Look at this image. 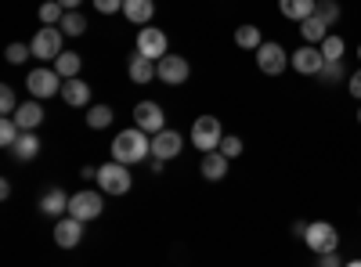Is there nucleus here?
Here are the masks:
<instances>
[{"instance_id":"nucleus-1","label":"nucleus","mask_w":361,"mask_h":267,"mask_svg":"<svg viewBox=\"0 0 361 267\" xmlns=\"http://www.w3.org/2000/svg\"><path fill=\"white\" fill-rule=\"evenodd\" d=\"M152 156V134H145L141 127H130V130H119L112 137V159L123 163V166H134L141 159Z\"/></svg>"},{"instance_id":"nucleus-2","label":"nucleus","mask_w":361,"mask_h":267,"mask_svg":"<svg viewBox=\"0 0 361 267\" xmlns=\"http://www.w3.org/2000/svg\"><path fill=\"white\" fill-rule=\"evenodd\" d=\"M221 141H224V127H221L217 116H199V120L192 123V144L199 148L202 156L206 152H217Z\"/></svg>"},{"instance_id":"nucleus-3","label":"nucleus","mask_w":361,"mask_h":267,"mask_svg":"<svg viewBox=\"0 0 361 267\" xmlns=\"http://www.w3.org/2000/svg\"><path fill=\"white\" fill-rule=\"evenodd\" d=\"M304 246L314 253V256H325V253H336L340 249V231L329 224V221H314L307 224V235H304Z\"/></svg>"},{"instance_id":"nucleus-4","label":"nucleus","mask_w":361,"mask_h":267,"mask_svg":"<svg viewBox=\"0 0 361 267\" xmlns=\"http://www.w3.org/2000/svg\"><path fill=\"white\" fill-rule=\"evenodd\" d=\"M102 210H105V195L94 192V188H83V192L69 195V217H76V221H83V224H87V221H98Z\"/></svg>"},{"instance_id":"nucleus-5","label":"nucleus","mask_w":361,"mask_h":267,"mask_svg":"<svg viewBox=\"0 0 361 267\" xmlns=\"http://www.w3.org/2000/svg\"><path fill=\"white\" fill-rule=\"evenodd\" d=\"M98 192H109V195H127L130 192V166L123 163H105L98 166Z\"/></svg>"},{"instance_id":"nucleus-6","label":"nucleus","mask_w":361,"mask_h":267,"mask_svg":"<svg viewBox=\"0 0 361 267\" xmlns=\"http://www.w3.org/2000/svg\"><path fill=\"white\" fill-rule=\"evenodd\" d=\"M62 76H58L54 69H33L25 76V91H29V98H37V101H44V98H54V94H62Z\"/></svg>"},{"instance_id":"nucleus-7","label":"nucleus","mask_w":361,"mask_h":267,"mask_svg":"<svg viewBox=\"0 0 361 267\" xmlns=\"http://www.w3.org/2000/svg\"><path fill=\"white\" fill-rule=\"evenodd\" d=\"M62 40H66V33H62L58 25H44L40 33L33 37V44H29V47H33V54L40 58V62H54V58L66 51Z\"/></svg>"},{"instance_id":"nucleus-8","label":"nucleus","mask_w":361,"mask_h":267,"mask_svg":"<svg viewBox=\"0 0 361 267\" xmlns=\"http://www.w3.org/2000/svg\"><path fill=\"white\" fill-rule=\"evenodd\" d=\"M166 47H170V40H166L163 29H156V25H141V33H137V54H145V58H152V62H159V58L170 54Z\"/></svg>"},{"instance_id":"nucleus-9","label":"nucleus","mask_w":361,"mask_h":267,"mask_svg":"<svg viewBox=\"0 0 361 267\" xmlns=\"http://www.w3.org/2000/svg\"><path fill=\"white\" fill-rule=\"evenodd\" d=\"M257 69H260L264 76H282V73L289 69L286 47H282V44H264V47L257 51Z\"/></svg>"},{"instance_id":"nucleus-10","label":"nucleus","mask_w":361,"mask_h":267,"mask_svg":"<svg viewBox=\"0 0 361 267\" xmlns=\"http://www.w3.org/2000/svg\"><path fill=\"white\" fill-rule=\"evenodd\" d=\"M134 127H141L145 134H159L166 130V116L159 101H137L134 105Z\"/></svg>"},{"instance_id":"nucleus-11","label":"nucleus","mask_w":361,"mask_h":267,"mask_svg":"<svg viewBox=\"0 0 361 267\" xmlns=\"http://www.w3.org/2000/svg\"><path fill=\"white\" fill-rule=\"evenodd\" d=\"M156 80L170 83V87H180L188 80V58H180V54H166L156 62Z\"/></svg>"},{"instance_id":"nucleus-12","label":"nucleus","mask_w":361,"mask_h":267,"mask_svg":"<svg viewBox=\"0 0 361 267\" xmlns=\"http://www.w3.org/2000/svg\"><path fill=\"white\" fill-rule=\"evenodd\" d=\"M289 66H293L300 76H318L322 66H325V58H322V51H318L314 44H307V47H296V54L289 58Z\"/></svg>"},{"instance_id":"nucleus-13","label":"nucleus","mask_w":361,"mask_h":267,"mask_svg":"<svg viewBox=\"0 0 361 267\" xmlns=\"http://www.w3.org/2000/svg\"><path fill=\"white\" fill-rule=\"evenodd\" d=\"M180 148H185V137H180L177 130H159V134H152V159H173V156H180Z\"/></svg>"},{"instance_id":"nucleus-14","label":"nucleus","mask_w":361,"mask_h":267,"mask_svg":"<svg viewBox=\"0 0 361 267\" xmlns=\"http://www.w3.org/2000/svg\"><path fill=\"white\" fill-rule=\"evenodd\" d=\"M54 242L62 246V249H76L83 242V221H76V217L66 213V221L54 224Z\"/></svg>"},{"instance_id":"nucleus-15","label":"nucleus","mask_w":361,"mask_h":267,"mask_svg":"<svg viewBox=\"0 0 361 267\" xmlns=\"http://www.w3.org/2000/svg\"><path fill=\"white\" fill-rule=\"evenodd\" d=\"M11 120H15L22 130H37V127L44 123V105H40L37 98H29V101L18 105V112L11 116Z\"/></svg>"},{"instance_id":"nucleus-16","label":"nucleus","mask_w":361,"mask_h":267,"mask_svg":"<svg viewBox=\"0 0 361 267\" xmlns=\"http://www.w3.org/2000/svg\"><path fill=\"white\" fill-rule=\"evenodd\" d=\"M62 101H66V105H73V108L90 105V83H83L80 76L66 80V83H62Z\"/></svg>"},{"instance_id":"nucleus-17","label":"nucleus","mask_w":361,"mask_h":267,"mask_svg":"<svg viewBox=\"0 0 361 267\" xmlns=\"http://www.w3.org/2000/svg\"><path fill=\"white\" fill-rule=\"evenodd\" d=\"M156 15V0H123V18L134 25H148Z\"/></svg>"},{"instance_id":"nucleus-18","label":"nucleus","mask_w":361,"mask_h":267,"mask_svg":"<svg viewBox=\"0 0 361 267\" xmlns=\"http://www.w3.org/2000/svg\"><path fill=\"white\" fill-rule=\"evenodd\" d=\"M199 170H202L206 181H221V177L228 173V156L221 152V148H217V152H206V156L199 159Z\"/></svg>"},{"instance_id":"nucleus-19","label":"nucleus","mask_w":361,"mask_h":267,"mask_svg":"<svg viewBox=\"0 0 361 267\" xmlns=\"http://www.w3.org/2000/svg\"><path fill=\"white\" fill-rule=\"evenodd\" d=\"M40 213H47V217H62V213H69V195H66L62 188L44 192V195H40Z\"/></svg>"},{"instance_id":"nucleus-20","label":"nucleus","mask_w":361,"mask_h":267,"mask_svg":"<svg viewBox=\"0 0 361 267\" xmlns=\"http://www.w3.org/2000/svg\"><path fill=\"white\" fill-rule=\"evenodd\" d=\"M11 152H15V159H18V163H33V159L40 156V137H37L33 130H22V137L15 141Z\"/></svg>"},{"instance_id":"nucleus-21","label":"nucleus","mask_w":361,"mask_h":267,"mask_svg":"<svg viewBox=\"0 0 361 267\" xmlns=\"http://www.w3.org/2000/svg\"><path fill=\"white\" fill-rule=\"evenodd\" d=\"M314 8H318V0H279V11H282L286 18H296V22L311 18Z\"/></svg>"},{"instance_id":"nucleus-22","label":"nucleus","mask_w":361,"mask_h":267,"mask_svg":"<svg viewBox=\"0 0 361 267\" xmlns=\"http://www.w3.org/2000/svg\"><path fill=\"white\" fill-rule=\"evenodd\" d=\"M80 69H83V58L76 54V51H62L54 58V73L62 76V80H73V76H80Z\"/></svg>"},{"instance_id":"nucleus-23","label":"nucleus","mask_w":361,"mask_h":267,"mask_svg":"<svg viewBox=\"0 0 361 267\" xmlns=\"http://www.w3.org/2000/svg\"><path fill=\"white\" fill-rule=\"evenodd\" d=\"M300 37H304V44H322L325 37H329V25L318 18V15H311V18H304V22H300Z\"/></svg>"},{"instance_id":"nucleus-24","label":"nucleus","mask_w":361,"mask_h":267,"mask_svg":"<svg viewBox=\"0 0 361 267\" xmlns=\"http://www.w3.org/2000/svg\"><path fill=\"white\" fill-rule=\"evenodd\" d=\"M130 80H134V83H148V80H156V62H152V58L134 54V58H130Z\"/></svg>"},{"instance_id":"nucleus-25","label":"nucleus","mask_w":361,"mask_h":267,"mask_svg":"<svg viewBox=\"0 0 361 267\" xmlns=\"http://www.w3.org/2000/svg\"><path fill=\"white\" fill-rule=\"evenodd\" d=\"M235 44L243 47V51H260L264 47V37H260L257 25H238L235 29Z\"/></svg>"},{"instance_id":"nucleus-26","label":"nucleus","mask_w":361,"mask_h":267,"mask_svg":"<svg viewBox=\"0 0 361 267\" xmlns=\"http://www.w3.org/2000/svg\"><path fill=\"white\" fill-rule=\"evenodd\" d=\"M112 120H116V112L109 105H90L87 108V127L90 130H105V127H112Z\"/></svg>"},{"instance_id":"nucleus-27","label":"nucleus","mask_w":361,"mask_h":267,"mask_svg":"<svg viewBox=\"0 0 361 267\" xmlns=\"http://www.w3.org/2000/svg\"><path fill=\"white\" fill-rule=\"evenodd\" d=\"M343 37H333V33H329L322 44H318V51H322V58H325V62H343Z\"/></svg>"},{"instance_id":"nucleus-28","label":"nucleus","mask_w":361,"mask_h":267,"mask_svg":"<svg viewBox=\"0 0 361 267\" xmlns=\"http://www.w3.org/2000/svg\"><path fill=\"white\" fill-rule=\"evenodd\" d=\"M58 29H62L66 37H83L87 33V18L80 11H66V18H62V25H58Z\"/></svg>"},{"instance_id":"nucleus-29","label":"nucleus","mask_w":361,"mask_h":267,"mask_svg":"<svg viewBox=\"0 0 361 267\" xmlns=\"http://www.w3.org/2000/svg\"><path fill=\"white\" fill-rule=\"evenodd\" d=\"M66 18V8L58 4V0H47V4H40V22L44 25H62Z\"/></svg>"},{"instance_id":"nucleus-30","label":"nucleus","mask_w":361,"mask_h":267,"mask_svg":"<svg viewBox=\"0 0 361 267\" xmlns=\"http://www.w3.org/2000/svg\"><path fill=\"white\" fill-rule=\"evenodd\" d=\"M314 15L325 22V25H333V22H340V15H343V8L336 4V0H318V8H314Z\"/></svg>"},{"instance_id":"nucleus-31","label":"nucleus","mask_w":361,"mask_h":267,"mask_svg":"<svg viewBox=\"0 0 361 267\" xmlns=\"http://www.w3.org/2000/svg\"><path fill=\"white\" fill-rule=\"evenodd\" d=\"M18 137H22V127L11 120V116H4V123H0V144H4V148H15Z\"/></svg>"},{"instance_id":"nucleus-32","label":"nucleus","mask_w":361,"mask_h":267,"mask_svg":"<svg viewBox=\"0 0 361 267\" xmlns=\"http://www.w3.org/2000/svg\"><path fill=\"white\" fill-rule=\"evenodd\" d=\"M318 80H322V83H340V80H350V76H347L343 62H325L322 73H318Z\"/></svg>"},{"instance_id":"nucleus-33","label":"nucleus","mask_w":361,"mask_h":267,"mask_svg":"<svg viewBox=\"0 0 361 267\" xmlns=\"http://www.w3.org/2000/svg\"><path fill=\"white\" fill-rule=\"evenodd\" d=\"M0 112H4V116H15L18 112V98H15V91H11L8 83L0 87Z\"/></svg>"},{"instance_id":"nucleus-34","label":"nucleus","mask_w":361,"mask_h":267,"mask_svg":"<svg viewBox=\"0 0 361 267\" xmlns=\"http://www.w3.org/2000/svg\"><path fill=\"white\" fill-rule=\"evenodd\" d=\"M29 54H33V47H25V44H8V51H4V58L11 66H22Z\"/></svg>"},{"instance_id":"nucleus-35","label":"nucleus","mask_w":361,"mask_h":267,"mask_svg":"<svg viewBox=\"0 0 361 267\" xmlns=\"http://www.w3.org/2000/svg\"><path fill=\"white\" fill-rule=\"evenodd\" d=\"M221 152H224L228 159H238V156H243V137L224 134V141H221Z\"/></svg>"},{"instance_id":"nucleus-36","label":"nucleus","mask_w":361,"mask_h":267,"mask_svg":"<svg viewBox=\"0 0 361 267\" xmlns=\"http://www.w3.org/2000/svg\"><path fill=\"white\" fill-rule=\"evenodd\" d=\"M94 8L102 15H116V11H123V0H94Z\"/></svg>"},{"instance_id":"nucleus-37","label":"nucleus","mask_w":361,"mask_h":267,"mask_svg":"<svg viewBox=\"0 0 361 267\" xmlns=\"http://www.w3.org/2000/svg\"><path fill=\"white\" fill-rule=\"evenodd\" d=\"M347 91H350V98H357V101H361V69H357V73H350Z\"/></svg>"},{"instance_id":"nucleus-38","label":"nucleus","mask_w":361,"mask_h":267,"mask_svg":"<svg viewBox=\"0 0 361 267\" xmlns=\"http://www.w3.org/2000/svg\"><path fill=\"white\" fill-rule=\"evenodd\" d=\"M318 267H340L336 253H325V256H318Z\"/></svg>"},{"instance_id":"nucleus-39","label":"nucleus","mask_w":361,"mask_h":267,"mask_svg":"<svg viewBox=\"0 0 361 267\" xmlns=\"http://www.w3.org/2000/svg\"><path fill=\"white\" fill-rule=\"evenodd\" d=\"M80 177H83V181H98V170H94V166H83Z\"/></svg>"},{"instance_id":"nucleus-40","label":"nucleus","mask_w":361,"mask_h":267,"mask_svg":"<svg viewBox=\"0 0 361 267\" xmlns=\"http://www.w3.org/2000/svg\"><path fill=\"white\" fill-rule=\"evenodd\" d=\"M58 4H62L66 11H80V4H83V0H58Z\"/></svg>"},{"instance_id":"nucleus-41","label":"nucleus","mask_w":361,"mask_h":267,"mask_svg":"<svg viewBox=\"0 0 361 267\" xmlns=\"http://www.w3.org/2000/svg\"><path fill=\"white\" fill-rule=\"evenodd\" d=\"M293 235H296V239H304V235H307V224L296 221V224H293Z\"/></svg>"},{"instance_id":"nucleus-42","label":"nucleus","mask_w":361,"mask_h":267,"mask_svg":"<svg viewBox=\"0 0 361 267\" xmlns=\"http://www.w3.org/2000/svg\"><path fill=\"white\" fill-rule=\"evenodd\" d=\"M343 267H361V260H347V263H343Z\"/></svg>"},{"instance_id":"nucleus-43","label":"nucleus","mask_w":361,"mask_h":267,"mask_svg":"<svg viewBox=\"0 0 361 267\" xmlns=\"http://www.w3.org/2000/svg\"><path fill=\"white\" fill-rule=\"evenodd\" d=\"M357 123H361V105H357Z\"/></svg>"},{"instance_id":"nucleus-44","label":"nucleus","mask_w":361,"mask_h":267,"mask_svg":"<svg viewBox=\"0 0 361 267\" xmlns=\"http://www.w3.org/2000/svg\"><path fill=\"white\" fill-rule=\"evenodd\" d=\"M357 58H361V47H357Z\"/></svg>"}]
</instances>
